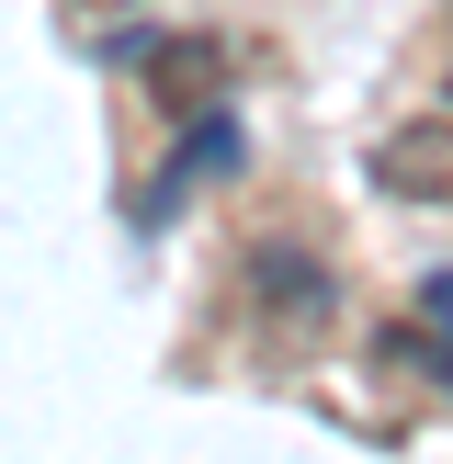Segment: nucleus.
<instances>
[{"mask_svg": "<svg viewBox=\"0 0 453 464\" xmlns=\"http://www.w3.org/2000/svg\"><path fill=\"white\" fill-rule=\"evenodd\" d=\"M238 284H249V317H261L284 352H306V340H329V317H340V284H329V261L317 249H294V238H261L238 261Z\"/></svg>", "mask_w": 453, "mask_h": 464, "instance_id": "obj_1", "label": "nucleus"}, {"mask_svg": "<svg viewBox=\"0 0 453 464\" xmlns=\"http://www.w3.org/2000/svg\"><path fill=\"white\" fill-rule=\"evenodd\" d=\"M136 80H148V113L193 125V113H216V91H226V34H204V23L136 34Z\"/></svg>", "mask_w": 453, "mask_h": 464, "instance_id": "obj_2", "label": "nucleus"}, {"mask_svg": "<svg viewBox=\"0 0 453 464\" xmlns=\"http://www.w3.org/2000/svg\"><path fill=\"white\" fill-rule=\"evenodd\" d=\"M374 193L453 216V113H419V125H397V136H385V148H374Z\"/></svg>", "mask_w": 453, "mask_h": 464, "instance_id": "obj_3", "label": "nucleus"}, {"mask_svg": "<svg viewBox=\"0 0 453 464\" xmlns=\"http://www.w3.org/2000/svg\"><path fill=\"white\" fill-rule=\"evenodd\" d=\"M80 12H125V0H80Z\"/></svg>", "mask_w": 453, "mask_h": 464, "instance_id": "obj_4", "label": "nucleus"}]
</instances>
